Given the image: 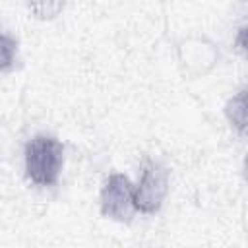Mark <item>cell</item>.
Instances as JSON below:
<instances>
[{
    "label": "cell",
    "mask_w": 248,
    "mask_h": 248,
    "mask_svg": "<svg viewBox=\"0 0 248 248\" xmlns=\"http://www.w3.org/2000/svg\"><path fill=\"white\" fill-rule=\"evenodd\" d=\"M64 163V145L46 134H37L25 145V172L39 186H52Z\"/></svg>",
    "instance_id": "1"
},
{
    "label": "cell",
    "mask_w": 248,
    "mask_h": 248,
    "mask_svg": "<svg viewBox=\"0 0 248 248\" xmlns=\"http://www.w3.org/2000/svg\"><path fill=\"white\" fill-rule=\"evenodd\" d=\"M169 188L167 169L155 161H145L141 169L140 184L134 188V205L141 213L159 211Z\"/></svg>",
    "instance_id": "2"
},
{
    "label": "cell",
    "mask_w": 248,
    "mask_h": 248,
    "mask_svg": "<svg viewBox=\"0 0 248 248\" xmlns=\"http://www.w3.org/2000/svg\"><path fill=\"white\" fill-rule=\"evenodd\" d=\"M101 209L103 215L116 221H128L132 217V211L136 209L134 186L124 174H112L107 178L101 192Z\"/></svg>",
    "instance_id": "3"
},
{
    "label": "cell",
    "mask_w": 248,
    "mask_h": 248,
    "mask_svg": "<svg viewBox=\"0 0 248 248\" xmlns=\"http://www.w3.org/2000/svg\"><path fill=\"white\" fill-rule=\"evenodd\" d=\"M225 114L229 122L238 132H248V87L238 91L225 107Z\"/></svg>",
    "instance_id": "4"
},
{
    "label": "cell",
    "mask_w": 248,
    "mask_h": 248,
    "mask_svg": "<svg viewBox=\"0 0 248 248\" xmlns=\"http://www.w3.org/2000/svg\"><path fill=\"white\" fill-rule=\"evenodd\" d=\"M236 48L248 58V23L244 25V27H240L238 29V33H236Z\"/></svg>",
    "instance_id": "5"
},
{
    "label": "cell",
    "mask_w": 248,
    "mask_h": 248,
    "mask_svg": "<svg viewBox=\"0 0 248 248\" xmlns=\"http://www.w3.org/2000/svg\"><path fill=\"white\" fill-rule=\"evenodd\" d=\"M246 178H248V157H246Z\"/></svg>",
    "instance_id": "6"
}]
</instances>
